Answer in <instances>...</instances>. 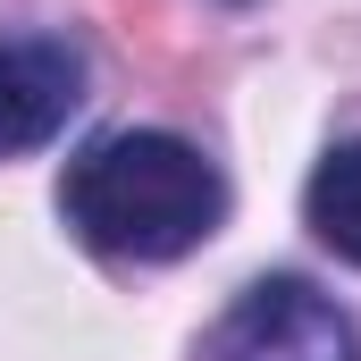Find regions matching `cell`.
<instances>
[{"instance_id":"6da1fadb","label":"cell","mask_w":361,"mask_h":361,"mask_svg":"<svg viewBox=\"0 0 361 361\" xmlns=\"http://www.w3.org/2000/svg\"><path fill=\"white\" fill-rule=\"evenodd\" d=\"M59 219L109 261H185L219 235L227 177L202 143H185L169 126H118L68 160Z\"/></svg>"},{"instance_id":"7a4b0ae2","label":"cell","mask_w":361,"mask_h":361,"mask_svg":"<svg viewBox=\"0 0 361 361\" xmlns=\"http://www.w3.org/2000/svg\"><path fill=\"white\" fill-rule=\"evenodd\" d=\"M193 361H361V336L311 277H252Z\"/></svg>"},{"instance_id":"3957f363","label":"cell","mask_w":361,"mask_h":361,"mask_svg":"<svg viewBox=\"0 0 361 361\" xmlns=\"http://www.w3.org/2000/svg\"><path fill=\"white\" fill-rule=\"evenodd\" d=\"M85 101V51L68 34H0V160L42 152Z\"/></svg>"},{"instance_id":"277c9868","label":"cell","mask_w":361,"mask_h":361,"mask_svg":"<svg viewBox=\"0 0 361 361\" xmlns=\"http://www.w3.org/2000/svg\"><path fill=\"white\" fill-rule=\"evenodd\" d=\"M302 219H311V235H319L336 261L361 269V135L336 143V152L311 169V185H302Z\"/></svg>"}]
</instances>
